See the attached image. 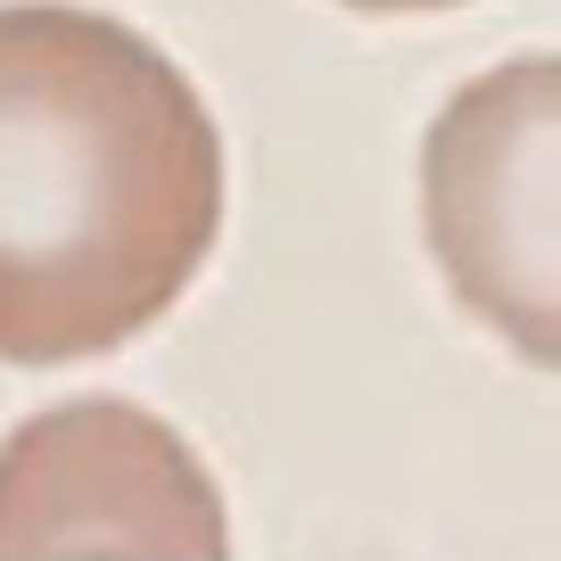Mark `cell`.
I'll return each instance as SVG.
<instances>
[{
	"label": "cell",
	"mask_w": 561,
	"mask_h": 561,
	"mask_svg": "<svg viewBox=\"0 0 561 561\" xmlns=\"http://www.w3.org/2000/svg\"><path fill=\"white\" fill-rule=\"evenodd\" d=\"M224 207V124L140 25L0 0V364L58 371L158 331Z\"/></svg>",
	"instance_id": "cell-1"
},
{
	"label": "cell",
	"mask_w": 561,
	"mask_h": 561,
	"mask_svg": "<svg viewBox=\"0 0 561 561\" xmlns=\"http://www.w3.org/2000/svg\"><path fill=\"white\" fill-rule=\"evenodd\" d=\"M421 240L479 331L561 371V50L446 91L421 133Z\"/></svg>",
	"instance_id": "cell-2"
},
{
	"label": "cell",
	"mask_w": 561,
	"mask_h": 561,
	"mask_svg": "<svg viewBox=\"0 0 561 561\" xmlns=\"http://www.w3.org/2000/svg\"><path fill=\"white\" fill-rule=\"evenodd\" d=\"M0 561H231V504L165 413L67 397L0 438Z\"/></svg>",
	"instance_id": "cell-3"
},
{
	"label": "cell",
	"mask_w": 561,
	"mask_h": 561,
	"mask_svg": "<svg viewBox=\"0 0 561 561\" xmlns=\"http://www.w3.org/2000/svg\"><path fill=\"white\" fill-rule=\"evenodd\" d=\"M339 9H364V18H430V9H471V0H339Z\"/></svg>",
	"instance_id": "cell-4"
}]
</instances>
